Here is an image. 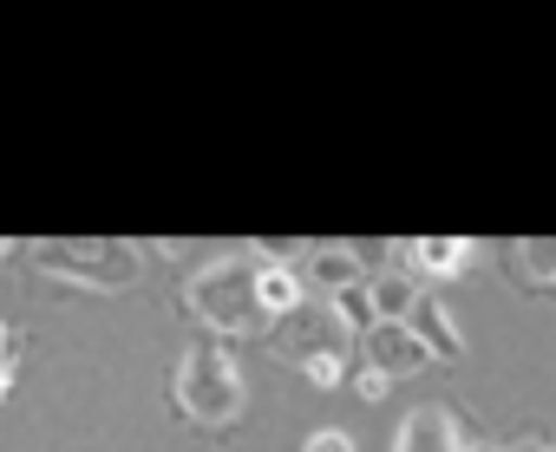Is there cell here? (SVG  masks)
I'll list each match as a JSON object with an SVG mask.
<instances>
[{
	"label": "cell",
	"instance_id": "cell-1",
	"mask_svg": "<svg viewBox=\"0 0 556 452\" xmlns=\"http://www.w3.org/2000/svg\"><path fill=\"white\" fill-rule=\"evenodd\" d=\"M184 309H190V322H203L210 335H229V341L262 335L268 315H262V302H255V256H242V250L210 256V263L184 282Z\"/></svg>",
	"mask_w": 556,
	"mask_h": 452
},
{
	"label": "cell",
	"instance_id": "cell-2",
	"mask_svg": "<svg viewBox=\"0 0 556 452\" xmlns=\"http://www.w3.org/2000/svg\"><path fill=\"white\" fill-rule=\"evenodd\" d=\"M170 400H177V413H184L190 426L223 432V426L242 419L249 387H242V367L229 361L223 341H190L184 361H177V374H170Z\"/></svg>",
	"mask_w": 556,
	"mask_h": 452
},
{
	"label": "cell",
	"instance_id": "cell-3",
	"mask_svg": "<svg viewBox=\"0 0 556 452\" xmlns=\"http://www.w3.org/2000/svg\"><path fill=\"white\" fill-rule=\"evenodd\" d=\"M348 341L354 335L341 328V315L328 302H302L295 315L275 322V354H282L289 367H302L321 393H334L348 380Z\"/></svg>",
	"mask_w": 556,
	"mask_h": 452
},
{
	"label": "cell",
	"instance_id": "cell-4",
	"mask_svg": "<svg viewBox=\"0 0 556 452\" xmlns=\"http://www.w3.org/2000/svg\"><path fill=\"white\" fill-rule=\"evenodd\" d=\"M27 256H34L40 276L79 282V289H105V296L138 282V243H118V237H73V243L53 237V243H34Z\"/></svg>",
	"mask_w": 556,
	"mask_h": 452
},
{
	"label": "cell",
	"instance_id": "cell-5",
	"mask_svg": "<svg viewBox=\"0 0 556 452\" xmlns=\"http://www.w3.org/2000/svg\"><path fill=\"white\" fill-rule=\"evenodd\" d=\"M471 263V243L465 237H413V243H393V269H406L413 282H452L465 276Z\"/></svg>",
	"mask_w": 556,
	"mask_h": 452
},
{
	"label": "cell",
	"instance_id": "cell-6",
	"mask_svg": "<svg viewBox=\"0 0 556 452\" xmlns=\"http://www.w3.org/2000/svg\"><path fill=\"white\" fill-rule=\"evenodd\" d=\"M367 367H380L387 380H400V374L432 367V354H426V341H419L406 322H380V328L367 335Z\"/></svg>",
	"mask_w": 556,
	"mask_h": 452
},
{
	"label": "cell",
	"instance_id": "cell-7",
	"mask_svg": "<svg viewBox=\"0 0 556 452\" xmlns=\"http://www.w3.org/2000/svg\"><path fill=\"white\" fill-rule=\"evenodd\" d=\"M393 452H465V439L445 406H413L393 432Z\"/></svg>",
	"mask_w": 556,
	"mask_h": 452
},
{
	"label": "cell",
	"instance_id": "cell-8",
	"mask_svg": "<svg viewBox=\"0 0 556 452\" xmlns=\"http://www.w3.org/2000/svg\"><path fill=\"white\" fill-rule=\"evenodd\" d=\"M255 302H262V315H268V322L295 315V309L308 302L302 269H289V263H275V256H262V250H255Z\"/></svg>",
	"mask_w": 556,
	"mask_h": 452
},
{
	"label": "cell",
	"instance_id": "cell-9",
	"mask_svg": "<svg viewBox=\"0 0 556 452\" xmlns=\"http://www.w3.org/2000/svg\"><path fill=\"white\" fill-rule=\"evenodd\" d=\"M367 263H374V250H315L308 256V269H302V282H321L328 289V302L341 296V289H354V282H367Z\"/></svg>",
	"mask_w": 556,
	"mask_h": 452
},
{
	"label": "cell",
	"instance_id": "cell-10",
	"mask_svg": "<svg viewBox=\"0 0 556 452\" xmlns=\"http://www.w3.org/2000/svg\"><path fill=\"white\" fill-rule=\"evenodd\" d=\"M419 341H426V354L432 361H458L465 354V335L452 328V315H445V302L439 296H419V309H413V322H406Z\"/></svg>",
	"mask_w": 556,
	"mask_h": 452
},
{
	"label": "cell",
	"instance_id": "cell-11",
	"mask_svg": "<svg viewBox=\"0 0 556 452\" xmlns=\"http://www.w3.org/2000/svg\"><path fill=\"white\" fill-rule=\"evenodd\" d=\"M367 296H374V315L380 322H413V309H419L426 289L406 269H387V276H367Z\"/></svg>",
	"mask_w": 556,
	"mask_h": 452
},
{
	"label": "cell",
	"instance_id": "cell-12",
	"mask_svg": "<svg viewBox=\"0 0 556 452\" xmlns=\"http://www.w3.org/2000/svg\"><path fill=\"white\" fill-rule=\"evenodd\" d=\"M328 309L341 315V328H348L354 341H367V335L380 328V315H374V296H367V282H354V289H341V296H334Z\"/></svg>",
	"mask_w": 556,
	"mask_h": 452
},
{
	"label": "cell",
	"instance_id": "cell-13",
	"mask_svg": "<svg viewBox=\"0 0 556 452\" xmlns=\"http://www.w3.org/2000/svg\"><path fill=\"white\" fill-rule=\"evenodd\" d=\"M517 269H523V282L549 289L556 282V237H523L517 243Z\"/></svg>",
	"mask_w": 556,
	"mask_h": 452
},
{
	"label": "cell",
	"instance_id": "cell-14",
	"mask_svg": "<svg viewBox=\"0 0 556 452\" xmlns=\"http://www.w3.org/2000/svg\"><path fill=\"white\" fill-rule=\"evenodd\" d=\"M14 361H21V341H14L8 322H0V400H8V387H14Z\"/></svg>",
	"mask_w": 556,
	"mask_h": 452
},
{
	"label": "cell",
	"instance_id": "cell-15",
	"mask_svg": "<svg viewBox=\"0 0 556 452\" xmlns=\"http://www.w3.org/2000/svg\"><path fill=\"white\" fill-rule=\"evenodd\" d=\"M302 452H354V439H348V432H341V426H315V432H308V445H302Z\"/></svg>",
	"mask_w": 556,
	"mask_h": 452
},
{
	"label": "cell",
	"instance_id": "cell-16",
	"mask_svg": "<svg viewBox=\"0 0 556 452\" xmlns=\"http://www.w3.org/2000/svg\"><path fill=\"white\" fill-rule=\"evenodd\" d=\"M387 387H393V380H387L380 367H361V374H354V393H361V400H387Z\"/></svg>",
	"mask_w": 556,
	"mask_h": 452
},
{
	"label": "cell",
	"instance_id": "cell-17",
	"mask_svg": "<svg viewBox=\"0 0 556 452\" xmlns=\"http://www.w3.org/2000/svg\"><path fill=\"white\" fill-rule=\"evenodd\" d=\"M510 452H556V445H549V439H517Z\"/></svg>",
	"mask_w": 556,
	"mask_h": 452
},
{
	"label": "cell",
	"instance_id": "cell-18",
	"mask_svg": "<svg viewBox=\"0 0 556 452\" xmlns=\"http://www.w3.org/2000/svg\"><path fill=\"white\" fill-rule=\"evenodd\" d=\"M8 256H14V243H8V237H0V263H8Z\"/></svg>",
	"mask_w": 556,
	"mask_h": 452
},
{
	"label": "cell",
	"instance_id": "cell-19",
	"mask_svg": "<svg viewBox=\"0 0 556 452\" xmlns=\"http://www.w3.org/2000/svg\"><path fill=\"white\" fill-rule=\"evenodd\" d=\"M465 452H491V445H465Z\"/></svg>",
	"mask_w": 556,
	"mask_h": 452
}]
</instances>
